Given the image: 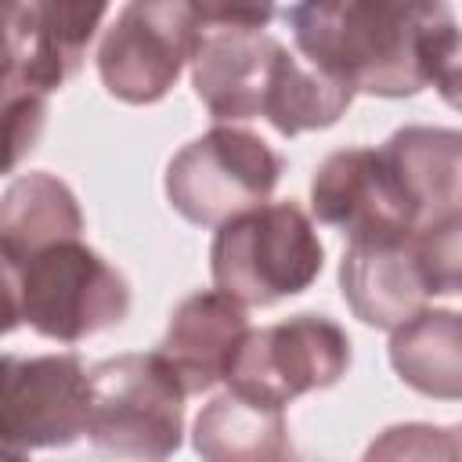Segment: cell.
<instances>
[{
	"label": "cell",
	"mask_w": 462,
	"mask_h": 462,
	"mask_svg": "<svg viewBox=\"0 0 462 462\" xmlns=\"http://www.w3.org/2000/svg\"><path fill=\"white\" fill-rule=\"evenodd\" d=\"M191 83L217 123L263 116L282 137L325 130L350 108L354 90L296 58L263 29L199 32Z\"/></svg>",
	"instance_id": "cell-2"
},
{
	"label": "cell",
	"mask_w": 462,
	"mask_h": 462,
	"mask_svg": "<svg viewBox=\"0 0 462 462\" xmlns=\"http://www.w3.org/2000/svg\"><path fill=\"white\" fill-rule=\"evenodd\" d=\"M462 217H448L404 235L350 238L339 260V292L357 321L393 328L433 296L462 289Z\"/></svg>",
	"instance_id": "cell-3"
},
{
	"label": "cell",
	"mask_w": 462,
	"mask_h": 462,
	"mask_svg": "<svg viewBox=\"0 0 462 462\" xmlns=\"http://www.w3.org/2000/svg\"><path fill=\"white\" fill-rule=\"evenodd\" d=\"M310 209L346 238L419 231V209L383 148H339L310 177Z\"/></svg>",
	"instance_id": "cell-11"
},
{
	"label": "cell",
	"mask_w": 462,
	"mask_h": 462,
	"mask_svg": "<svg viewBox=\"0 0 462 462\" xmlns=\"http://www.w3.org/2000/svg\"><path fill=\"white\" fill-rule=\"evenodd\" d=\"M29 79L40 90H58V76L47 58L40 0H0V87Z\"/></svg>",
	"instance_id": "cell-17"
},
{
	"label": "cell",
	"mask_w": 462,
	"mask_h": 462,
	"mask_svg": "<svg viewBox=\"0 0 462 462\" xmlns=\"http://www.w3.org/2000/svg\"><path fill=\"white\" fill-rule=\"evenodd\" d=\"M458 430H437V426H419V422H408V426H390L372 448H368V458H430V455H448L455 458L458 455Z\"/></svg>",
	"instance_id": "cell-20"
},
{
	"label": "cell",
	"mask_w": 462,
	"mask_h": 462,
	"mask_svg": "<svg viewBox=\"0 0 462 462\" xmlns=\"http://www.w3.org/2000/svg\"><path fill=\"white\" fill-rule=\"evenodd\" d=\"M22 321L58 343H79L130 314L126 278L79 238L32 253L22 267Z\"/></svg>",
	"instance_id": "cell-6"
},
{
	"label": "cell",
	"mask_w": 462,
	"mask_h": 462,
	"mask_svg": "<svg viewBox=\"0 0 462 462\" xmlns=\"http://www.w3.org/2000/svg\"><path fill=\"white\" fill-rule=\"evenodd\" d=\"M390 365L419 393L462 397V321L458 310L422 307L390 328Z\"/></svg>",
	"instance_id": "cell-15"
},
{
	"label": "cell",
	"mask_w": 462,
	"mask_h": 462,
	"mask_svg": "<svg viewBox=\"0 0 462 462\" xmlns=\"http://www.w3.org/2000/svg\"><path fill=\"white\" fill-rule=\"evenodd\" d=\"M199 43L188 0H126L97 47L105 90L126 105H155L180 79Z\"/></svg>",
	"instance_id": "cell-9"
},
{
	"label": "cell",
	"mask_w": 462,
	"mask_h": 462,
	"mask_svg": "<svg viewBox=\"0 0 462 462\" xmlns=\"http://www.w3.org/2000/svg\"><path fill=\"white\" fill-rule=\"evenodd\" d=\"M195 18L213 29H263L274 18V0H188Z\"/></svg>",
	"instance_id": "cell-21"
},
{
	"label": "cell",
	"mask_w": 462,
	"mask_h": 462,
	"mask_svg": "<svg viewBox=\"0 0 462 462\" xmlns=\"http://www.w3.org/2000/svg\"><path fill=\"white\" fill-rule=\"evenodd\" d=\"M87 433V368L76 354H0V458L69 448Z\"/></svg>",
	"instance_id": "cell-10"
},
{
	"label": "cell",
	"mask_w": 462,
	"mask_h": 462,
	"mask_svg": "<svg viewBox=\"0 0 462 462\" xmlns=\"http://www.w3.org/2000/svg\"><path fill=\"white\" fill-rule=\"evenodd\" d=\"M40 11L51 69L65 83L69 76L79 72L83 54L108 11V0H40Z\"/></svg>",
	"instance_id": "cell-18"
},
{
	"label": "cell",
	"mask_w": 462,
	"mask_h": 462,
	"mask_svg": "<svg viewBox=\"0 0 462 462\" xmlns=\"http://www.w3.org/2000/svg\"><path fill=\"white\" fill-rule=\"evenodd\" d=\"M245 332H249L245 307L220 289H206L184 296L173 307L155 354L177 375L184 393H202L224 379Z\"/></svg>",
	"instance_id": "cell-12"
},
{
	"label": "cell",
	"mask_w": 462,
	"mask_h": 462,
	"mask_svg": "<svg viewBox=\"0 0 462 462\" xmlns=\"http://www.w3.org/2000/svg\"><path fill=\"white\" fill-rule=\"evenodd\" d=\"M404 191L411 195L422 227L462 217V134L444 126H404L383 144Z\"/></svg>",
	"instance_id": "cell-13"
},
{
	"label": "cell",
	"mask_w": 462,
	"mask_h": 462,
	"mask_svg": "<svg viewBox=\"0 0 462 462\" xmlns=\"http://www.w3.org/2000/svg\"><path fill=\"white\" fill-rule=\"evenodd\" d=\"M325 245L296 202H260L217 224L209 271L242 307H271L314 285Z\"/></svg>",
	"instance_id": "cell-4"
},
{
	"label": "cell",
	"mask_w": 462,
	"mask_h": 462,
	"mask_svg": "<svg viewBox=\"0 0 462 462\" xmlns=\"http://www.w3.org/2000/svg\"><path fill=\"white\" fill-rule=\"evenodd\" d=\"M79 231L83 213L72 188L47 170L14 177L0 195V253L14 267L54 242L79 238Z\"/></svg>",
	"instance_id": "cell-14"
},
{
	"label": "cell",
	"mask_w": 462,
	"mask_h": 462,
	"mask_svg": "<svg viewBox=\"0 0 462 462\" xmlns=\"http://www.w3.org/2000/svg\"><path fill=\"white\" fill-rule=\"evenodd\" d=\"M47 126V90L29 79H11L0 87V173L18 170V162L40 144Z\"/></svg>",
	"instance_id": "cell-19"
},
{
	"label": "cell",
	"mask_w": 462,
	"mask_h": 462,
	"mask_svg": "<svg viewBox=\"0 0 462 462\" xmlns=\"http://www.w3.org/2000/svg\"><path fill=\"white\" fill-rule=\"evenodd\" d=\"M278 177L282 155L260 134L213 126L170 159L166 199L188 224L217 227L227 217L267 202Z\"/></svg>",
	"instance_id": "cell-7"
},
{
	"label": "cell",
	"mask_w": 462,
	"mask_h": 462,
	"mask_svg": "<svg viewBox=\"0 0 462 462\" xmlns=\"http://www.w3.org/2000/svg\"><path fill=\"white\" fill-rule=\"evenodd\" d=\"M350 368V336L325 314H292L267 328H249L224 383L231 393L285 408L289 401L336 386Z\"/></svg>",
	"instance_id": "cell-8"
},
{
	"label": "cell",
	"mask_w": 462,
	"mask_h": 462,
	"mask_svg": "<svg viewBox=\"0 0 462 462\" xmlns=\"http://www.w3.org/2000/svg\"><path fill=\"white\" fill-rule=\"evenodd\" d=\"M22 325V278L18 267L0 253V336Z\"/></svg>",
	"instance_id": "cell-22"
},
{
	"label": "cell",
	"mask_w": 462,
	"mask_h": 462,
	"mask_svg": "<svg viewBox=\"0 0 462 462\" xmlns=\"http://www.w3.org/2000/svg\"><path fill=\"white\" fill-rule=\"evenodd\" d=\"M307 65L354 94L458 101V22L448 0H296L285 14Z\"/></svg>",
	"instance_id": "cell-1"
},
{
	"label": "cell",
	"mask_w": 462,
	"mask_h": 462,
	"mask_svg": "<svg viewBox=\"0 0 462 462\" xmlns=\"http://www.w3.org/2000/svg\"><path fill=\"white\" fill-rule=\"evenodd\" d=\"M184 386L152 354H119L87 372V437L105 455L166 458L184 437Z\"/></svg>",
	"instance_id": "cell-5"
},
{
	"label": "cell",
	"mask_w": 462,
	"mask_h": 462,
	"mask_svg": "<svg viewBox=\"0 0 462 462\" xmlns=\"http://www.w3.org/2000/svg\"><path fill=\"white\" fill-rule=\"evenodd\" d=\"M191 444L209 462H274L292 455L282 408L245 401L231 390L199 411Z\"/></svg>",
	"instance_id": "cell-16"
}]
</instances>
